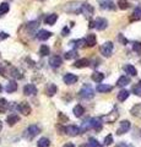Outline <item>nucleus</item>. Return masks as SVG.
Here are the masks:
<instances>
[{
    "label": "nucleus",
    "mask_w": 141,
    "mask_h": 147,
    "mask_svg": "<svg viewBox=\"0 0 141 147\" xmlns=\"http://www.w3.org/2000/svg\"><path fill=\"white\" fill-rule=\"evenodd\" d=\"M64 57H65L66 60H71V59H75V58L77 57V50H76V49H72V50H70V52H66V53L64 54Z\"/></svg>",
    "instance_id": "31"
},
{
    "label": "nucleus",
    "mask_w": 141,
    "mask_h": 147,
    "mask_svg": "<svg viewBox=\"0 0 141 147\" xmlns=\"http://www.w3.org/2000/svg\"><path fill=\"white\" fill-rule=\"evenodd\" d=\"M7 102H6V99H4V98H0V113H5L6 112V109H7Z\"/></svg>",
    "instance_id": "34"
},
{
    "label": "nucleus",
    "mask_w": 141,
    "mask_h": 147,
    "mask_svg": "<svg viewBox=\"0 0 141 147\" xmlns=\"http://www.w3.org/2000/svg\"><path fill=\"white\" fill-rule=\"evenodd\" d=\"M1 129H3V123H1V120H0V131H1Z\"/></svg>",
    "instance_id": "50"
},
{
    "label": "nucleus",
    "mask_w": 141,
    "mask_h": 147,
    "mask_svg": "<svg viewBox=\"0 0 141 147\" xmlns=\"http://www.w3.org/2000/svg\"><path fill=\"white\" fill-rule=\"evenodd\" d=\"M1 90H3V87H1V85H0V92H1Z\"/></svg>",
    "instance_id": "51"
},
{
    "label": "nucleus",
    "mask_w": 141,
    "mask_h": 147,
    "mask_svg": "<svg viewBox=\"0 0 141 147\" xmlns=\"http://www.w3.org/2000/svg\"><path fill=\"white\" fill-rule=\"evenodd\" d=\"M124 71L126 74H129V75H131V76H136V75H138V71H136L135 66L130 65V64H128V65L124 66Z\"/></svg>",
    "instance_id": "28"
},
{
    "label": "nucleus",
    "mask_w": 141,
    "mask_h": 147,
    "mask_svg": "<svg viewBox=\"0 0 141 147\" xmlns=\"http://www.w3.org/2000/svg\"><path fill=\"white\" fill-rule=\"evenodd\" d=\"M10 75L13 77V79H21L22 75H21V72L17 70L16 67H11V70H10Z\"/></svg>",
    "instance_id": "35"
},
{
    "label": "nucleus",
    "mask_w": 141,
    "mask_h": 147,
    "mask_svg": "<svg viewBox=\"0 0 141 147\" xmlns=\"http://www.w3.org/2000/svg\"><path fill=\"white\" fill-rule=\"evenodd\" d=\"M129 94H130V92L129 91H126V90H121L119 93H118V100H120V102H124V100L128 99L129 97Z\"/></svg>",
    "instance_id": "26"
},
{
    "label": "nucleus",
    "mask_w": 141,
    "mask_h": 147,
    "mask_svg": "<svg viewBox=\"0 0 141 147\" xmlns=\"http://www.w3.org/2000/svg\"><path fill=\"white\" fill-rule=\"evenodd\" d=\"M140 109H141V104H139V105H135V107L131 109V114H133L134 117H138L139 115V112H140Z\"/></svg>",
    "instance_id": "40"
},
{
    "label": "nucleus",
    "mask_w": 141,
    "mask_h": 147,
    "mask_svg": "<svg viewBox=\"0 0 141 147\" xmlns=\"http://www.w3.org/2000/svg\"><path fill=\"white\" fill-rule=\"evenodd\" d=\"M61 64H63V60L59 55H54V57H52L51 59H49V65H51L52 67H59Z\"/></svg>",
    "instance_id": "13"
},
{
    "label": "nucleus",
    "mask_w": 141,
    "mask_h": 147,
    "mask_svg": "<svg viewBox=\"0 0 141 147\" xmlns=\"http://www.w3.org/2000/svg\"><path fill=\"white\" fill-rule=\"evenodd\" d=\"M19 110H20V113L24 114V115H30L31 112H32V108H31V105L27 102H21L19 104Z\"/></svg>",
    "instance_id": "9"
},
{
    "label": "nucleus",
    "mask_w": 141,
    "mask_h": 147,
    "mask_svg": "<svg viewBox=\"0 0 141 147\" xmlns=\"http://www.w3.org/2000/svg\"><path fill=\"white\" fill-rule=\"evenodd\" d=\"M81 9H82V4L79 1H70L64 5L63 10L69 12V13H79L81 12Z\"/></svg>",
    "instance_id": "1"
},
{
    "label": "nucleus",
    "mask_w": 141,
    "mask_h": 147,
    "mask_svg": "<svg viewBox=\"0 0 141 147\" xmlns=\"http://www.w3.org/2000/svg\"><path fill=\"white\" fill-rule=\"evenodd\" d=\"M93 11H94V9H93V6L91 5V4H88V3H85V4H82V9H81V13H82V15H85V17L90 18L91 16L93 15Z\"/></svg>",
    "instance_id": "4"
},
{
    "label": "nucleus",
    "mask_w": 141,
    "mask_h": 147,
    "mask_svg": "<svg viewBox=\"0 0 141 147\" xmlns=\"http://www.w3.org/2000/svg\"><path fill=\"white\" fill-rule=\"evenodd\" d=\"M88 146L90 147H99L101 145L98 144V141L96 139H93V137H90V140H88Z\"/></svg>",
    "instance_id": "39"
},
{
    "label": "nucleus",
    "mask_w": 141,
    "mask_h": 147,
    "mask_svg": "<svg viewBox=\"0 0 141 147\" xmlns=\"http://www.w3.org/2000/svg\"><path fill=\"white\" fill-rule=\"evenodd\" d=\"M94 27L98 30V31H103L108 27V21L106 18H102V17H98L94 20Z\"/></svg>",
    "instance_id": "7"
},
{
    "label": "nucleus",
    "mask_w": 141,
    "mask_h": 147,
    "mask_svg": "<svg viewBox=\"0 0 141 147\" xmlns=\"http://www.w3.org/2000/svg\"><path fill=\"white\" fill-rule=\"evenodd\" d=\"M129 84H130V79L128 76H121V77H119V80L117 81V86H119V87H125Z\"/></svg>",
    "instance_id": "25"
},
{
    "label": "nucleus",
    "mask_w": 141,
    "mask_h": 147,
    "mask_svg": "<svg viewBox=\"0 0 141 147\" xmlns=\"http://www.w3.org/2000/svg\"><path fill=\"white\" fill-rule=\"evenodd\" d=\"M58 20V15L57 13H51V15H47L44 18V22L47 25H54Z\"/></svg>",
    "instance_id": "21"
},
{
    "label": "nucleus",
    "mask_w": 141,
    "mask_h": 147,
    "mask_svg": "<svg viewBox=\"0 0 141 147\" xmlns=\"http://www.w3.org/2000/svg\"><path fill=\"white\" fill-rule=\"evenodd\" d=\"M133 92H134V94L141 97V80L138 82V85H135V86L133 87Z\"/></svg>",
    "instance_id": "37"
},
{
    "label": "nucleus",
    "mask_w": 141,
    "mask_h": 147,
    "mask_svg": "<svg viewBox=\"0 0 141 147\" xmlns=\"http://www.w3.org/2000/svg\"><path fill=\"white\" fill-rule=\"evenodd\" d=\"M112 142H113V136L112 135L106 136V139H104V145L109 146V145H112Z\"/></svg>",
    "instance_id": "42"
},
{
    "label": "nucleus",
    "mask_w": 141,
    "mask_h": 147,
    "mask_svg": "<svg viewBox=\"0 0 141 147\" xmlns=\"http://www.w3.org/2000/svg\"><path fill=\"white\" fill-rule=\"evenodd\" d=\"M91 127L96 131H99L102 129V120L99 118H92L91 119Z\"/></svg>",
    "instance_id": "16"
},
{
    "label": "nucleus",
    "mask_w": 141,
    "mask_h": 147,
    "mask_svg": "<svg viewBox=\"0 0 141 147\" xmlns=\"http://www.w3.org/2000/svg\"><path fill=\"white\" fill-rule=\"evenodd\" d=\"M94 27V21H91L90 22V28H93Z\"/></svg>",
    "instance_id": "49"
},
{
    "label": "nucleus",
    "mask_w": 141,
    "mask_h": 147,
    "mask_svg": "<svg viewBox=\"0 0 141 147\" xmlns=\"http://www.w3.org/2000/svg\"><path fill=\"white\" fill-rule=\"evenodd\" d=\"M84 113H85V109L82 105H80V104H77L76 107L74 108V115L76 118H80V117H82L84 115Z\"/></svg>",
    "instance_id": "29"
},
{
    "label": "nucleus",
    "mask_w": 141,
    "mask_h": 147,
    "mask_svg": "<svg viewBox=\"0 0 141 147\" xmlns=\"http://www.w3.org/2000/svg\"><path fill=\"white\" fill-rule=\"evenodd\" d=\"M118 6H119V9H121V10H126L130 4L128 3V0H118Z\"/></svg>",
    "instance_id": "33"
},
{
    "label": "nucleus",
    "mask_w": 141,
    "mask_h": 147,
    "mask_svg": "<svg viewBox=\"0 0 141 147\" xmlns=\"http://www.w3.org/2000/svg\"><path fill=\"white\" fill-rule=\"evenodd\" d=\"M90 127H91V119H90L88 121H84V124H82V127H81V130L85 131V130H88Z\"/></svg>",
    "instance_id": "43"
},
{
    "label": "nucleus",
    "mask_w": 141,
    "mask_h": 147,
    "mask_svg": "<svg viewBox=\"0 0 141 147\" xmlns=\"http://www.w3.org/2000/svg\"><path fill=\"white\" fill-rule=\"evenodd\" d=\"M139 20H141V5L135 7V10L131 13V17H130V21H139Z\"/></svg>",
    "instance_id": "20"
},
{
    "label": "nucleus",
    "mask_w": 141,
    "mask_h": 147,
    "mask_svg": "<svg viewBox=\"0 0 141 147\" xmlns=\"http://www.w3.org/2000/svg\"><path fill=\"white\" fill-rule=\"evenodd\" d=\"M9 33H6V32H0V40H4V39H6L9 38Z\"/></svg>",
    "instance_id": "45"
},
{
    "label": "nucleus",
    "mask_w": 141,
    "mask_h": 147,
    "mask_svg": "<svg viewBox=\"0 0 141 147\" xmlns=\"http://www.w3.org/2000/svg\"><path fill=\"white\" fill-rule=\"evenodd\" d=\"M24 93L26 96H33L37 93V87L34 85H26L24 87Z\"/></svg>",
    "instance_id": "15"
},
{
    "label": "nucleus",
    "mask_w": 141,
    "mask_h": 147,
    "mask_svg": "<svg viewBox=\"0 0 141 147\" xmlns=\"http://www.w3.org/2000/svg\"><path fill=\"white\" fill-rule=\"evenodd\" d=\"M113 90V87L112 86H109V85H103V84H99L97 86V91L98 92H101V93H107V92H111Z\"/></svg>",
    "instance_id": "27"
},
{
    "label": "nucleus",
    "mask_w": 141,
    "mask_h": 147,
    "mask_svg": "<svg viewBox=\"0 0 141 147\" xmlns=\"http://www.w3.org/2000/svg\"><path fill=\"white\" fill-rule=\"evenodd\" d=\"M85 43H86V39H77V40H71L69 44L75 48H79V47H82V44H85Z\"/></svg>",
    "instance_id": "32"
},
{
    "label": "nucleus",
    "mask_w": 141,
    "mask_h": 147,
    "mask_svg": "<svg viewBox=\"0 0 141 147\" xmlns=\"http://www.w3.org/2000/svg\"><path fill=\"white\" fill-rule=\"evenodd\" d=\"M91 79H92V81L94 82H97V84H99V82H102L103 79H104V75L102 72H99V71H94L92 75H91Z\"/></svg>",
    "instance_id": "23"
},
{
    "label": "nucleus",
    "mask_w": 141,
    "mask_h": 147,
    "mask_svg": "<svg viewBox=\"0 0 141 147\" xmlns=\"http://www.w3.org/2000/svg\"><path fill=\"white\" fill-rule=\"evenodd\" d=\"M58 92V87L57 85H54V84H48L47 86H45V94L49 96V97H53L54 94H55Z\"/></svg>",
    "instance_id": "11"
},
{
    "label": "nucleus",
    "mask_w": 141,
    "mask_h": 147,
    "mask_svg": "<svg viewBox=\"0 0 141 147\" xmlns=\"http://www.w3.org/2000/svg\"><path fill=\"white\" fill-rule=\"evenodd\" d=\"M94 96V91L90 85H85L80 91V97L84 99H91Z\"/></svg>",
    "instance_id": "3"
},
{
    "label": "nucleus",
    "mask_w": 141,
    "mask_h": 147,
    "mask_svg": "<svg viewBox=\"0 0 141 147\" xmlns=\"http://www.w3.org/2000/svg\"><path fill=\"white\" fill-rule=\"evenodd\" d=\"M96 43H97V37H96V34H92V33L87 34V37H86V44H87L88 47H94Z\"/></svg>",
    "instance_id": "19"
},
{
    "label": "nucleus",
    "mask_w": 141,
    "mask_h": 147,
    "mask_svg": "<svg viewBox=\"0 0 141 147\" xmlns=\"http://www.w3.org/2000/svg\"><path fill=\"white\" fill-rule=\"evenodd\" d=\"M49 145H51V141H49L47 137H40L37 142L38 147H49Z\"/></svg>",
    "instance_id": "30"
},
{
    "label": "nucleus",
    "mask_w": 141,
    "mask_h": 147,
    "mask_svg": "<svg viewBox=\"0 0 141 147\" xmlns=\"http://www.w3.org/2000/svg\"><path fill=\"white\" fill-rule=\"evenodd\" d=\"M49 53H51V49H49V47H48V45H45V44H43L42 47H40V49H39V54L42 55V57H45V55H48Z\"/></svg>",
    "instance_id": "36"
},
{
    "label": "nucleus",
    "mask_w": 141,
    "mask_h": 147,
    "mask_svg": "<svg viewBox=\"0 0 141 147\" xmlns=\"http://www.w3.org/2000/svg\"><path fill=\"white\" fill-rule=\"evenodd\" d=\"M51 37H52V32L47 31V30H40L37 33V38L39 40H47L48 38H51Z\"/></svg>",
    "instance_id": "14"
},
{
    "label": "nucleus",
    "mask_w": 141,
    "mask_h": 147,
    "mask_svg": "<svg viewBox=\"0 0 141 147\" xmlns=\"http://www.w3.org/2000/svg\"><path fill=\"white\" fill-rule=\"evenodd\" d=\"M113 49H114V45H113V43L112 42H106V43H103L101 45L99 52H101V54L103 55V57L109 58L113 54Z\"/></svg>",
    "instance_id": "2"
},
{
    "label": "nucleus",
    "mask_w": 141,
    "mask_h": 147,
    "mask_svg": "<svg viewBox=\"0 0 141 147\" xmlns=\"http://www.w3.org/2000/svg\"><path fill=\"white\" fill-rule=\"evenodd\" d=\"M0 75H1V76H5V70H4L3 67H0Z\"/></svg>",
    "instance_id": "48"
},
{
    "label": "nucleus",
    "mask_w": 141,
    "mask_h": 147,
    "mask_svg": "<svg viewBox=\"0 0 141 147\" xmlns=\"http://www.w3.org/2000/svg\"><path fill=\"white\" fill-rule=\"evenodd\" d=\"M77 76L76 75H74V74H66V75L63 77V81H64V84H66V85H74V84H76L77 82Z\"/></svg>",
    "instance_id": "10"
},
{
    "label": "nucleus",
    "mask_w": 141,
    "mask_h": 147,
    "mask_svg": "<svg viewBox=\"0 0 141 147\" xmlns=\"http://www.w3.org/2000/svg\"><path fill=\"white\" fill-rule=\"evenodd\" d=\"M38 26H39V24H38V21H32V22H28L27 24V26H26V30H27V32H30V33H36V31H37V28H38Z\"/></svg>",
    "instance_id": "18"
},
{
    "label": "nucleus",
    "mask_w": 141,
    "mask_h": 147,
    "mask_svg": "<svg viewBox=\"0 0 141 147\" xmlns=\"http://www.w3.org/2000/svg\"><path fill=\"white\" fill-rule=\"evenodd\" d=\"M99 6L102 10H114L115 5L112 0H99Z\"/></svg>",
    "instance_id": "8"
},
{
    "label": "nucleus",
    "mask_w": 141,
    "mask_h": 147,
    "mask_svg": "<svg viewBox=\"0 0 141 147\" xmlns=\"http://www.w3.org/2000/svg\"><path fill=\"white\" fill-rule=\"evenodd\" d=\"M9 10H10V6H9L7 3L0 4V13H6V12H9Z\"/></svg>",
    "instance_id": "38"
},
{
    "label": "nucleus",
    "mask_w": 141,
    "mask_h": 147,
    "mask_svg": "<svg viewBox=\"0 0 141 147\" xmlns=\"http://www.w3.org/2000/svg\"><path fill=\"white\" fill-rule=\"evenodd\" d=\"M133 49H134L138 54H141V43H140V42H135L134 45H133Z\"/></svg>",
    "instance_id": "41"
},
{
    "label": "nucleus",
    "mask_w": 141,
    "mask_h": 147,
    "mask_svg": "<svg viewBox=\"0 0 141 147\" xmlns=\"http://www.w3.org/2000/svg\"><path fill=\"white\" fill-rule=\"evenodd\" d=\"M65 131H66L70 136H77V135H79L80 132H81V129L77 127L76 125H69V126H66Z\"/></svg>",
    "instance_id": "12"
},
{
    "label": "nucleus",
    "mask_w": 141,
    "mask_h": 147,
    "mask_svg": "<svg viewBox=\"0 0 141 147\" xmlns=\"http://www.w3.org/2000/svg\"><path fill=\"white\" fill-rule=\"evenodd\" d=\"M90 65V60L88 59H79V60H76L75 64H74V67H86V66H88Z\"/></svg>",
    "instance_id": "22"
},
{
    "label": "nucleus",
    "mask_w": 141,
    "mask_h": 147,
    "mask_svg": "<svg viewBox=\"0 0 141 147\" xmlns=\"http://www.w3.org/2000/svg\"><path fill=\"white\" fill-rule=\"evenodd\" d=\"M5 90H6L7 93H12V92L17 91V82H15V81H9L6 87H5Z\"/></svg>",
    "instance_id": "24"
},
{
    "label": "nucleus",
    "mask_w": 141,
    "mask_h": 147,
    "mask_svg": "<svg viewBox=\"0 0 141 147\" xmlns=\"http://www.w3.org/2000/svg\"><path fill=\"white\" fill-rule=\"evenodd\" d=\"M118 38H119V40H120L123 44H126V43H128V39L124 38V37H123V34H119V36H118Z\"/></svg>",
    "instance_id": "46"
},
{
    "label": "nucleus",
    "mask_w": 141,
    "mask_h": 147,
    "mask_svg": "<svg viewBox=\"0 0 141 147\" xmlns=\"http://www.w3.org/2000/svg\"><path fill=\"white\" fill-rule=\"evenodd\" d=\"M63 147H75V146H74V145H72V144H71V142H67V144H65V145H64V146H63Z\"/></svg>",
    "instance_id": "47"
},
{
    "label": "nucleus",
    "mask_w": 141,
    "mask_h": 147,
    "mask_svg": "<svg viewBox=\"0 0 141 147\" xmlns=\"http://www.w3.org/2000/svg\"><path fill=\"white\" fill-rule=\"evenodd\" d=\"M17 121H20V117L17 115V114H10V115H7L6 117V123L9 124L10 126H13Z\"/></svg>",
    "instance_id": "17"
},
{
    "label": "nucleus",
    "mask_w": 141,
    "mask_h": 147,
    "mask_svg": "<svg viewBox=\"0 0 141 147\" xmlns=\"http://www.w3.org/2000/svg\"><path fill=\"white\" fill-rule=\"evenodd\" d=\"M130 126H131V124L129 120H123L117 130V135H123V134H125V132H128L130 130Z\"/></svg>",
    "instance_id": "5"
},
{
    "label": "nucleus",
    "mask_w": 141,
    "mask_h": 147,
    "mask_svg": "<svg viewBox=\"0 0 141 147\" xmlns=\"http://www.w3.org/2000/svg\"><path fill=\"white\" fill-rule=\"evenodd\" d=\"M39 132H40L39 126H37V125H31V126L26 130V137H28V139H32V137L37 136Z\"/></svg>",
    "instance_id": "6"
},
{
    "label": "nucleus",
    "mask_w": 141,
    "mask_h": 147,
    "mask_svg": "<svg viewBox=\"0 0 141 147\" xmlns=\"http://www.w3.org/2000/svg\"><path fill=\"white\" fill-rule=\"evenodd\" d=\"M69 33H70V28H67V27H64V28H63V31H61V36H63V37H66V36H69Z\"/></svg>",
    "instance_id": "44"
}]
</instances>
